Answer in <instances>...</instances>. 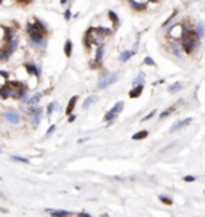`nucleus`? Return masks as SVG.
I'll return each mask as SVG.
<instances>
[{
	"instance_id": "1",
	"label": "nucleus",
	"mask_w": 205,
	"mask_h": 217,
	"mask_svg": "<svg viewBox=\"0 0 205 217\" xmlns=\"http://www.w3.org/2000/svg\"><path fill=\"white\" fill-rule=\"evenodd\" d=\"M0 96L2 98H16V100H26L27 89L19 82H7L0 87Z\"/></svg>"
},
{
	"instance_id": "39",
	"label": "nucleus",
	"mask_w": 205,
	"mask_h": 217,
	"mask_svg": "<svg viewBox=\"0 0 205 217\" xmlns=\"http://www.w3.org/2000/svg\"><path fill=\"white\" fill-rule=\"evenodd\" d=\"M152 2H159V0H152Z\"/></svg>"
},
{
	"instance_id": "24",
	"label": "nucleus",
	"mask_w": 205,
	"mask_h": 217,
	"mask_svg": "<svg viewBox=\"0 0 205 217\" xmlns=\"http://www.w3.org/2000/svg\"><path fill=\"white\" fill-rule=\"evenodd\" d=\"M146 137H147V130H141V132L135 134L132 138H133V140H143V138H146Z\"/></svg>"
},
{
	"instance_id": "29",
	"label": "nucleus",
	"mask_w": 205,
	"mask_h": 217,
	"mask_svg": "<svg viewBox=\"0 0 205 217\" xmlns=\"http://www.w3.org/2000/svg\"><path fill=\"white\" fill-rule=\"evenodd\" d=\"M156 113H157V111H151L149 114H147V116H144L143 119H141V121H143V122H146L147 119H151V117H154V116H156Z\"/></svg>"
},
{
	"instance_id": "33",
	"label": "nucleus",
	"mask_w": 205,
	"mask_h": 217,
	"mask_svg": "<svg viewBox=\"0 0 205 217\" xmlns=\"http://www.w3.org/2000/svg\"><path fill=\"white\" fill-rule=\"evenodd\" d=\"M64 18H66V21H69V19H71V10H66V13H64Z\"/></svg>"
},
{
	"instance_id": "27",
	"label": "nucleus",
	"mask_w": 205,
	"mask_h": 217,
	"mask_svg": "<svg viewBox=\"0 0 205 217\" xmlns=\"http://www.w3.org/2000/svg\"><path fill=\"white\" fill-rule=\"evenodd\" d=\"M143 81H144V74L141 72L138 77H135V81H133V85H141V84H143Z\"/></svg>"
},
{
	"instance_id": "2",
	"label": "nucleus",
	"mask_w": 205,
	"mask_h": 217,
	"mask_svg": "<svg viewBox=\"0 0 205 217\" xmlns=\"http://www.w3.org/2000/svg\"><path fill=\"white\" fill-rule=\"evenodd\" d=\"M107 36H111L109 29H104V27H90L87 34H85V44H87V47H90L92 44L101 45Z\"/></svg>"
},
{
	"instance_id": "34",
	"label": "nucleus",
	"mask_w": 205,
	"mask_h": 217,
	"mask_svg": "<svg viewBox=\"0 0 205 217\" xmlns=\"http://www.w3.org/2000/svg\"><path fill=\"white\" fill-rule=\"evenodd\" d=\"M67 121H69V122H74V121H76V114H69V117H67Z\"/></svg>"
},
{
	"instance_id": "23",
	"label": "nucleus",
	"mask_w": 205,
	"mask_h": 217,
	"mask_svg": "<svg viewBox=\"0 0 205 217\" xmlns=\"http://www.w3.org/2000/svg\"><path fill=\"white\" fill-rule=\"evenodd\" d=\"M10 159H11L13 163H22V164H27V163H29V159H27V158H22V156H11Z\"/></svg>"
},
{
	"instance_id": "4",
	"label": "nucleus",
	"mask_w": 205,
	"mask_h": 217,
	"mask_svg": "<svg viewBox=\"0 0 205 217\" xmlns=\"http://www.w3.org/2000/svg\"><path fill=\"white\" fill-rule=\"evenodd\" d=\"M119 81V76L116 72H112V74H107V76H102L99 79V82H98V90H102V89H106V87H109V85L112 84H116Z\"/></svg>"
},
{
	"instance_id": "21",
	"label": "nucleus",
	"mask_w": 205,
	"mask_h": 217,
	"mask_svg": "<svg viewBox=\"0 0 205 217\" xmlns=\"http://www.w3.org/2000/svg\"><path fill=\"white\" fill-rule=\"evenodd\" d=\"M107 16L111 18V21H112V26H114V29L119 26V18H117V15L114 13V11H107Z\"/></svg>"
},
{
	"instance_id": "26",
	"label": "nucleus",
	"mask_w": 205,
	"mask_h": 217,
	"mask_svg": "<svg viewBox=\"0 0 205 217\" xmlns=\"http://www.w3.org/2000/svg\"><path fill=\"white\" fill-rule=\"evenodd\" d=\"M173 111H175V106H170V108H167V110H165L163 113H160V119H165V117L168 116V114H172Z\"/></svg>"
},
{
	"instance_id": "37",
	"label": "nucleus",
	"mask_w": 205,
	"mask_h": 217,
	"mask_svg": "<svg viewBox=\"0 0 205 217\" xmlns=\"http://www.w3.org/2000/svg\"><path fill=\"white\" fill-rule=\"evenodd\" d=\"M61 3H62V5H66V3H69V0H61Z\"/></svg>"
},
{
	"instance_id": "28",
	"label": "nucleus",
	"mask_w": 205,
	"mask_h": 217,
	"mask_svg": "<svg viewBox=\"0 0 205 217\" xmlns=\"http://www.w3.org/2000/svg\"><path fill=\"white\" fill-rule=\"evenodd\" d=\"M144 65H147V66H157L156 61H154L151 56H146V58H144Z\"/></svg>"
},
{
	"instance_id": "11",
	"label": "nucleus",
	"mask_w": 205,
	"mask_h": 217,
	"mask_svg": "<svg viewBox=\"0 0 205 217\" xmlns=\"http://www.w3.org/2000/svg\"><path fill=\"white\" fill-rule=\"evenodd\" d=\"M102 55H104V48H102L101 45H98V48H96V53H95V63H93V66H95V65L98 66L99 63L102 61Z\"/></svg>"
},
{
	"instance_id": "38",
	"label": "nucleus",
	"mask_w": 205,
	"mask_h": 217,
	"mask_svg": "<svg viewBox=\"0 0 205 217\" xmlns=\"http://www.w3.org/2000/svg\"><path fill=\"white\" fill-rule=\"evenodd\" d=\"M101 217H109V215H107V214H102V215H101Z\"/></svg>"
},
{
	"instance_id": "9",
	"label": "nucleus",
	"mask_w": 205,
	"mask_h": 217,
	"mask_svg": "<svg viewBox=\"0 0 205 217\" xmlns=\"http://www.w3.org/2000/svg\"><path fill=\"white\" fill-rule=\"evenodd\" d=\"M191 121H192L191 117H186V119H181V121L175 122V124L172 125V129H170V132H176V130H180V129L186 127V125H189V124H191Z\"/></svg>"
},
{
	"instance_id": "5",
	"label": "nucleus",
	"mask_w": 205,
	"mask_h": 217,
	"mask_svg": "<svg viewBox=\"0 0 205 217\" xmlns=\"http://www.w3.org/2000/svg\"><path fill=\"white\" fill-rule=\"evenodd\" d=\"M18 45H19V40L16 37L13 39V40L7 42V45H5V48H3V60H8L10 56L15 53V50L18 48Z\"/></svg>"
},
{
	"instance_id": "6",
	"label": "nucleus",
	"mask_w": 205,
	"mask_h": 217,
	"mask_svg": "<svg viewBox=\"0 0 205 217\" xmlns=\"http://www.w3.org/2000/svg\"><path fill=\"white\" fill-rule=\"evenodd\" d=\"M122 110H123V101H117V103L114 105V106L111 108V110L106 113V116H104V121H112V119L116 117V116H117V114L120 113Z\"/></svg>"
},
{
	"instance_id": "10",
	"label": "nucleus",
	"mask_w": 205,
	"mask_h": 217,
	"mask_svg": "<svg viewBox=\"0 0 205 217\" xmlns=\"http://www.w3.org/2000/svg\"><path fill=\"white\" fill-rule=\"evenodd\" d=\"M51 217H71L72 212L69 211H64V209H56V211H48Z\"/></svg>"
},
{
	"instance_id": "17",
	"label": "nucleus",
	"mask_w": 205,
	"mask_h": 217,
	"mask_svg": "<svg viewBox=\"0 0 205 217\" xmlns=\"http://www.w3.org/2000/svg\"><path fill=\"white\" fill-rule=\"evenodd\" d=\"M95 101H98V96H96V95H92V96H88V98L83 101V110H88V108L92 106V105L95 103Z\"/></svg>"
},
{
	"instance_id": "20",
	"label": "nucleus",
	"mask_w": 205,
	"mask_h": 217,
	"mask_svg": "<svg viewBox=\"0 0 205 217\" xmlns=\"http://www.w3.org/2000/svg\"><path fill=\"white\" fill-rule=\"evenodd\" d=\"M15 39V29H11V27H7L5 29V42H10Z\"/></svg>"
},
{
	"instance_id": "35",
	"label": "nucleus",
	"mask_w": 205,
	"mask_h": 217,
	"mask_svg": "<svg viewBox=\"0 0 205 217\" xmlns=\"http://www.w3.org/2000/svg\"><path fill=\"white\" fill-rule=\"evenodd\" d=\"M79 215H80V217H90V214H87V212H80Z\"/></svg>"
},
{
	"instance_id": "40",
	"label": "nucleus",
	"mask_w": 205,
	"mask_h": 217,
	"mask_svg": "<svg viewBox=\"0 0 205 217\" xmlns=\"http://www.w3.org/2000/svg\"><path fill=\"white\" fill-rule=\"evenodd\" d=\"M0 180H2V177H0Z\"/></svg>"
},
{
	"instance_id": "31",
	"label": "nucleus",
	"mask_w": 205,
	"mask_h": 217,
	"mask_svg": "<svg viewBox=\"0 0 205 217\" xmlns=\"http://www.w3.org/2000/svg\"><path fill=\"white\" fill-rule=\"evenodd\" d=\"M184 182H194L196 180V177L194 175H184V179H183Z\"/></svg>"
},
{
	"instance_id": "30",
	"label": "nucleus",
	"mask_w": 205,
	"mask_h": 217,
	"mask_svg": "<svg viewBox=\"0 0 205 217\" xmlns=\"http://www.w3.org/2000/svg\"><path fill=\"white\" fill-rule=\"evenodd\" d=\"M55 130H56V125H51V127H50V129L47 130V134H45V137H50L51 134L55 132Z\"/></svg>"
},
{
	"instance_id": "3",
	"label": "nucleus",
	"mask_w": 205,
	"mask_h": 217,
	"mask_svg": "<svg viewBox=\"0 0 205 217\" xmlns=\"http://www.w3.org/2000/svg\"><path fill=\"white\" fill-rule=\"evenodd\" d=\"M197 45H199V37L197 36L181 39V48H183V52H186V53H192L197 48Z\"/></svg>"
},
{
	"instance_id": "12",
	"label": "nucleus",
	"mask_w": 205,
	"mask_h": 217,
	"mask_svg": "<svg viewBox=\"0 0 205 217\" xmlns=\"http://www.w3.org/2000/svg\"><path fill=\"white\" fill-rule=\"evenodd\" d=\"M26 69L29 71V74H32L34 77H39V76H40V68L35 66V65H31V63H27V65H26Z\"/></svg>"
},
{
	"instance_id": "25",
	"label": "nucleus",
	"mask_w": 205,
	"mask_h": 217,
	"mask_svg": "<svg viewBox=\"0 0 205 217\" xmlns=\"http://www.w3.org/2000/svg\"><path fill=\"white\" fill-rule=\"evenodd\" d=\"M55 110H56V101H51V103L47 106V116H51Z\"/></svg>"
},
{
	"instance_id": "8",
	"label": "nucleus",
	"mask_w": 205,
	"mask_h": 217,
	"mask_svg": "<svg viewBox=\"0 0 205 217\" xmlns=\"http://www.w3.org/2000/svg\"><path fill=\"white\" fill-rule=\"evenodd\" d=\"M3 117L7 119L10 124H19L21 122V116H19V113H16V111H7V113H3Z\"/></svg>"
},
{
	"instance_id": "16",
	"label": "nucleus",
	"mask_w": 205,
	"mask_h": 217,
	"mask_svg": "<svg viewBox=\"0 0 205 217\" xmlns=\"http://www.w3.org/2000/svg\"><path fill=\"white\" fill-rule=\"evenodd\" d=\"M196 34H197L199 39L205 37V24H203V23H199V24H196Z\"/></svg>"
},
{
	"instance_id": "7",
	"label": "nucleus",
	"mask_w": 205,
	"mask_h": 217,
	"mask_svg": "<svg viewBox=\"0 0 205 217\" xmlns=\"http://www.w3.org/2000/svg\"><path fill=\"white\" fill-rule=\"evenodd\" d=\"M40 117H42V108L39 106H34L31 108V124L35 127V125H39V122H40Z\"/></svg>"
},
{
	"instance_id": "14",
	"label": "nucleus",
	"mask_w": 205,
	"mask_h": 217,
	"mask_svg": "<svg viewBox=\"0 0 205 217\" xmlns=\"http://www.w3.org/2000/svg\"><path fill=\"white\" fill-rule=\"evenodd\" d=\"M40 98H42V93H34L29 100H27V105H29L31 108H34V106H37L39 105V101H40Z\"/></svg>"
},
{
	"instance_id": "41",
	"label": "nucleus",
	"mask_w": 205,
	"mask_h": 217,
	"mask_svg": "<svg viewBox=\"0 0 205 217\" xmlns=\"http://www.w3.org/2000/svg\"><path fill=\"white\" fill-rule=\"evenodd\" d=\"M0 153H2V150H0Z\"/></svg>"
},
{
	"instance_id": "32",
	"label": "nucleus",
	"mask_w": 205,
	"mask_h": 217,
	"mask_svg": "<svg viewBox=\"0 0 205 217\" xmlns=\"http://www.w3.org/2000/svg\"><path fill=\"white\" fill-rule=\"evenodd\" d=\"M160 201H163L165 204H172V199L167 198V196H160Z\"/></svg>"
},
{
	"instance_id": "22",
	"label": "nucleus",
	"mask_w": 205,
	"mask_h": 217,
	"mask_svg": "<svg viewBox=\"0 0 205 217\" xmlns=\"http://www.w3.org/2000/svg\"><path fill=\"white\" fill-rule=\"evenodd\" d=\"M71 53H72V42L71 40H66L64 42V55L66 56H71Z\"/></svg>"
},
{
	"instance_id": "13",
	"label": "nucleus",
	"mask_w": 205,
	"mask_h": 217,
	"mask_svg": "<svg viewBox=\"0 0 205 217\" xmlns=\"http://www.w3.org/2000/svg\"><path fill=\"white\" fill-rule=\"evenodd\" d=\"M143 93V84L141 85H133V90H130V98H138V96Z\"/></svg>"
},
{
	"instance_id": "19",
	"label": "nucleus",
	"mask_w": 205,
	"mask_h": 217,
	"mask_svg": "<svg viewBox=\"0 0 205 217\" xmlns=\"http://www.w3.org/2000/svg\"><path fill=\"white\" fill-rule=\"evenodd\" d=\"M181 89H183V84H181V82H175V84H172L168 87V92L170 93H176V92H180Z\"/></svg>"
},
{
	"instance_id": "36",
	"label": "nucleus",
	"mask_w": 205,
	"mask_h": 217,
	"mask_svg": "<svg viewBox=\"0 0 205 217\" xmlns=\"http://www.w3.org/2000/svg\"><path fill=\"white\" fill-rule=\"evenodd\" d=\"M18 2H22V3H29L31 0H18Z\"/></svg>"
},
{
	"instance_id": "15",
	"label": "nucleus",
	"mask_w": 205,
	"mask_h": 217,
	"mask_svg": "<svg viewBox=\"0 0 205 217\" xmlns=\"http://www.w3.org/2000/svg\"><path fill=\"white\" fill-rule=\"evenodd\" d=\"M77 100H79L77 95H74L72 98L69 100V103H67V108H66V114H67V116H69V114H72V110H74V106H76Z\"/></svg>"
},
{
	"instance_id": "18",
	"label": "nucleus",
	"mask_w": 205,
	"mask_h": 217,
	"mask_svg": "<svg viewBox=\"0 0 205 217\" xmlns=\"http://www.w3.org/2000/svg\"><path fill=\"white\" fill-rule=\"evenodd\" d=\"M135 55V50H125V52H122L120 53V61H128L130 58H132V56Z\"/></svg>"
},
{
	"instance_id": "42",
	"label": "nucleus",
	"mask_w": 205,
	"mask_h": 217,
	"mask_svg": "<svg viewBox=\"0 0 205 217\" xmlns=\"http://www.w3.org/2000/svg\"><path fill=\"white\" fill-rule=\"evenodd\" d=\"M203 193H205V191H203Z\"/></svg>"
}]
</instances>
